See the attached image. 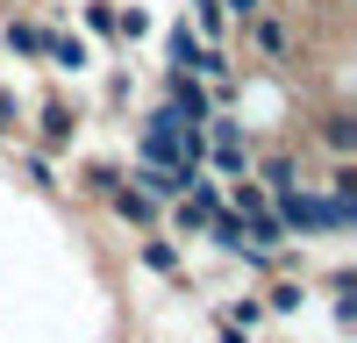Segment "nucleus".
Returning <instances> with one entry per match:
<instances>
[{
  "label": "nucleus",
  "instance_id": "f257e3e1",
  "mask_svg": "<svg viewBox=\"0 0 357 343\" xmlns=\"http://www.w3.org/2000/svg\"><path fill=\"white\" fill-rule=\"evenodd\" d=\"M272 215L286 222V236H343V229L357 222V200L293 186V193H272Z\"/></svg>",
  "mask_w": 357,
  "mask_h": 343
},
{
  "label": "nucleus",
  "instance_id": "f03ea898",
  "mask_svg": "<svg viewBox=\"0 0 357 343\" xmlns=\"http://www.w3.org/2000/svg\"><path fill=\"white\" fill-rule=\"evenodd\" d=\"M215 215H222V186L200 172V179L172 200V236H207V222H215Z\"/></svg>",
  "mask_w": 357,
  "mask_h": 343
},
{
  "label": "nucleus",
  "instance_id": "7ed1b4c3",
  "mask_svg": "<svg viewBox=\"0 0 357 343\" xmlns=\"http://www.w3.org/2000/svg\"><path fill=\"white\" fill-rule=\"evenodd\" d=\"M165 107L178 114V122H207L215 114V93H207V79H193V72H172V86H165Z\"/></svg>",
  "mask_w": 357,
  "mask_h": 343
},
{
  "label": "nucleus",
  "instance_id": "20e7f679",
  "mask_svg": "<svg viewBox=\"0 0 357 343\" xmlns=\"http://www.w3.org/2000/svg\"><path fill=\"white\" fill-rule=\"evenodd\" d=\"M129 179H136V193H143V200H178V193H186V186L200 179V172H172V165H136Z\"/></svg>",
  "mask_w": 357,
  "mask_h": 343
},
{
  "label": "nucleus",
  "instance_id": "39448f33",
  "mask_svg": "<svg viewBox=\"0 0 357 343\" xmlns=\"http://www.w3.org/2000/svg\"><path fill=\"white\" fill-rule=\"evenodd\" d=\"M165 50H172V72H193V79H200V50H207V43H200V29L178 22L172 36H165Z\"/></svg>",
  "mask_w": 357,
  "mask_h": 343
},
{
  "label": "nucleus",
  "instance_id": "423d86ee",
  "mask_svg": "<svg viewBox=\"0 0 357 343\" xmlns=\"http://www.w3.org/2000/svg\"><path fill=\"white\" fill-rule=\"evenodd\" d=\"M72 136H79V114H72L65 100H50V107H43V151H65Z\"/></svg>",
  "mask_w": 357,
  "mask_h": 343
},
{
  "label": "nucleus",
  "instance_id": "0eeeda50",
  "mask_svg": "<svg viewBox=\"0 0 357 343\" xmlns=\"http://www.w3.org/2000/svg\"><path fill=\"white\" fill-rule=\"evenodd\" d=\"M107 208H114V215H122L129 229H143V222H151V215H158V200H143L136 186H114V193H107Z\"/></svg>",
  "mask_w": 357,
  "mask_h": 343
},
{
  "label": "nucleus",
  "instance_id": "6e6552de",
  "mask_svg": "<svg viewBox=\"0 0 357 343\" xmlns=\"http://www.w3.org/2000/svg\"><path fill=\"white\" fill-rule=\"evenodd\" d=\"M43 57H50L57 72H86V65H93V57H86V43H79V36H43Z\"/></svg>",
  "mask_w": 357,
  "mask_h": 343
},
{
  "label": "nucleus",
  "instance_id": "1a4fd4ad",
  "mask_svg": "<svg viewBox=\"0 0 357 343\" xmlns=\"http://www.w3.org/2000/svg\"><path fill=\"white\" fill-rule=\"evenodd\" d=\"M321 143H329L336 158H350V151H357V129H350V114H329V122H321Z\"/></svg>",
  "mask_w": 357,
  "mask_h": 343
},
{
  "label": "nucleus",
  "instance_id": "9d476101",
  "mask_svg": "<svg viewBox=\"0 0 357 343\" xmlns=\"http://www.w3.org/2000/svg\"><path fill=\"white\" fill-rule=\"evenodd\" d=\"M8 50H15V57H43V29H29V22H8Z\"/></svg>",
  "mask_w": 357,
  "mask_h": 343
},
{
  "label": "nucleus",
  "instance_id": "9b49d317",
  "mask_svg": "<svg viewBox=\"0 0 357 343\" xmlns=\"http://www.w3.org/2000/svg\"><path fill=\"white\" fill-rule=\"evenodd\" d=\"M250 36H257L264 57H286V29H279V22H250Z\"/></svg>",
  "mask_w": 357,
  "mask_h": 343
},
{
  "label": "nucleus",
  "instance_id": "f8f14e48",
  "mask_svg": "<svg viewBox=\"0 0 357 343\" xmlns=\"http://www.w3.org/2000/svg\"><path fill=\"white\" fill-rule=\"evenodd\" d=\"M143 265H151V272H165V279H172V272H178V250L151 236V243H143Z\"/></svg>",
  "mask_w": 357,
  "mask_h": 343
},
{
  "label": "nucleus",
  "instance_id": "ddd939ff",
  "mask_svg": "<svg viewBox=\"0 0 357 343\" xmlns=\"http://www.w3.org/2000/svg\"><path fill=\"white\" fill-rule=\"evenodd\" d=\"M86 186H93V193L107 200L114 186H122V165H86Z\"/></svg>",
  "mask_w": 357,
  "mask_h": 343
},
{
  "label": "nucleus",
  "instance_id": "4468645a",
  "mask_svg": "<svg viewBox=\"0 0 357 343\" xmlns=\"http://www.w3.org/2000/svg\"><path fill=\"white\" fill-rule=\"evenodd\" d=\"M301 300H307V294H301V279H279V286H272V300H264V307H279V314H293Z\"/></svg>",
  "mask_w": 357,
  "mask_h": 343
},
{
  "label": "nucleus",
  "instance_id": "2eb2a0df",
  "mask_svg": "<svg viewBox=\"0 0 357 343\" xmlns=\"http://www.w3.org/2000/svg\"><path fill=\"white\" fill-rule=\"evenodd\" d=\"M215 8H222V22H257L264 0H215Z\"/></svg>",
  "mask_w": 357,
  "mask_h": 343
},
{
  "label": "nucleus",
  "instance_id": "dca6fc26",
  "mask_svg": "<svg viewBox=\"0 0 357 343\" xmlns=\"http://www.w3.org/2000/svg\"><path fill=\"white\" fill-rule=\"evenodd\" d=\"M22 172H29V186H57V179H50V158H43V151H29V158H22Z\"/></svg>",
  "mask_w": 357,
  "mask_h": 343
},
{
  "label": "nucleus",
  "instance_id": "f3484780",
  "mask_svg": "<svg viewBox=\"0 0 357 343\" xmlns=\"http://www.w3.org/2000/svg\"><path fill=\"white\" fill-rule=\"evenodd\" d=\"M229 322H236V329H250V322H264V300H236V307H229Z\"/></svg>",
  "mask_w": 357,
  "mask_h": 343
},
{
  "label": "nucleus",
  "instance_id": "a211bd4d",
  "mask_svg": "<svg viewBox=\"0 0 357 343\" xmlns=\"http://www.w3.org/2000/svg\"><path fill=\"white\" fill-rule=\"evenodd\" d=\"M86 29H100V36L114 29V8H107V0H93V8H86Z\"/></svg>",
  "mask_w": 357,
  "mask_h": 343
},
{
  "label": "nucleus",
  "instance_id": "6ab92c4d",
  "mask_svg": "<svg viewBox=\"0 0 357 343\" xmlns=\"http://www.w3.org/2000/svg\"><path fill=\"white\" fill-rule=\"evenodd\" d=\"M15 122H22V107H15V100H8V93H0V136H8V129H15Z\"/></svg>",
  "mask_w": 357,
  "mask_h": 343
},
{
  "label": "nucleus",
  "instance_id": "aec40b11",
  "mask_svg": "<svg viewBox=\"0 0 357 343\" xmlns=\"http://www.w3.org/2000/svg\"><path fill=\"white\" fill-rule=\"evenodd\" d=\"M222 343H250V329H236V322H222Z\"/></svg>",
  "mask_w": 357,
  "mask_h": 343
}]
</instances>
